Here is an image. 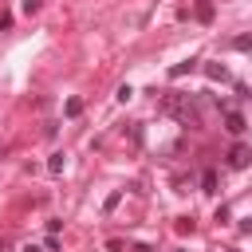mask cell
<instances>
[{"label": "cell", "mask_w": 252, "mask_h": 252, "mask_svg": "<svg viewBox=\"0 0 252 252\" xmlns=\"http://www.w3.org/2000/svg\"><path fill=\"white\" fill-rule=\"evenodd\" d=\"M161 114L177 118L181 126H201V110L189 94H161Z\"/></svg>", "instance_id": "1"}, {"label": "cell", "mask_w": 252, "mask_h": 252, "mask_svg": "<svg viewBox=\"0 0 252 252\" xmlns=\"http://www.w3.org/2000/svg\"><path fill=\"white\" fill-rule=\"evenodd\" d=\"M248 161H252V150L248 146H232L228 150V165L232 169H248Z\"/></svg>", "instance_id": "2"}, {"label": "cell", "mask_w": 252, "mask_h": 252, "mask_svg": "<svg viewBox=\"0 0 252 252\" xmlns=\"http://www.w3.org/2000/svg\"><path fill=\"white\" fill-rule=\"evenodd\" d=\"M224 130L240 138V134L248 130V122H244V114H240V110H228V114H224Z\"/></svg>", "instance_id": "3"}, {"label": "cell", "mask_w": 252, "mask_h": 252, "mask_svg": "<svg viewBox=\"0 0 252 252\" xmlns=\"http://www.w3.org/2000/svg\"><path fill=\"white\" fill-rule=\"evenodd\" d=\"M205 75H209V79H217V83H224V79H228V71H224L220 63H205Z\"/></svg>", "instance_id": "4"}, {"label": "cell", "mask_w": 252, "mask_h": 252, "mask_svg": "<svg viewBox=\"0 0 252 252\" xmlns=\"http://www.w3.org/2000/svg\"><path fill=\"white\" fill-rule=\"evenodd\" d=\"M197 20H201V24L213 20V0H197Z\"/></svg>", "instance_id": "5"}, {"label": "cell", "mask_w": 252, "mask_h": 252, "mask_svg": "<svg viewBox=\"0 0 252 252\" xmlns=\"http://www.w3.org/2000/svg\"><path fill=\"white\" fill-rule=\"evenodd\" d=\"M201 189H205V193H217V173H213V169L201 173Z\"/></svg>", "instance_id": "6"}, {"label": "cell", "mask_w": 252, "mask_h": 252, "mask_svg": "<svg viewBox=\"0 0 252 252\" xmlns=\"http://www.w3.org/2000/svg\"><path fill=\"white\" fill-rule=\"evenodd\" d=\"M185 71H193V59H185V63H173V67H169V75H173V79H181Z\"/></svg>", "instance_id": "7"}, {"label": "cell", "mask_w": 252, "mask_h": 252, "mask_svg": "<svg viewBox=\"0 0 252 252\" xmlns=\"http://www.w3.org/2000/svg\"><path fill=\"white\" fill-rule=\"evenodd\" d=\"M63 165H67V158H63V154H51V161H47V169H51V173H63Z\"/></svg>", "instance_id": "8"}, {"label": "cell", "mask_w": 252, "mask_h": 252, "mask_svg": "<svg viewBox=\"0 0 252 252\" xmlns=\"http://www.w3.org/2000/svg\"><path fill=\"white\" fill-rule=\"evenodd\" d=\"M232 47H236V51H252V35H236Z\"/></svg>", "instance_id": "9"}, {"label": "cell", "mask_w": 252, "mask_h": 252, "mask_svg": "<svg viewBox=\"0 0 252 252\" xmlns=\"http://www.w3.org/2000/svg\"><path fill=\"white\" fill-rule=\"evenodd\" d=\"M79 110H83V98H71V102H67V114H71V118H75V114H79Z\"/></svg>", "instance_id": "10"}, {"label": "cell", "mask_w": 252, "mask_h": 252, "mask_svg": "<svg viewBox=\"0 0 252 252\" xmlns=\"http://www.w3.org/2000/svg\"><path fill=\"white\" fill-rule=\"evenodd\" d=\"M24 12L32 16V12H39V0H24Z\"/></svg>", "instance_id": "11"}, {"label": "cell", "mask_w": 252, "mask_h": 252, "mask_svg": "<svg viewBox=\"0 0 252 252\" xmlns=\"http://www.w3.org/2000/svg\"><path fill=\"white\" fill-rule=\"evenodd\" d=\"M177 252H181V248H177Z\"/></svg>", "instance_id": "12"}]
</instances>
